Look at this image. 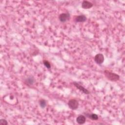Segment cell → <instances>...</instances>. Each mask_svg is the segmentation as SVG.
<instances>
[{
	"mask_svg": "<svg viewBox=\"0 0 125 125\" xmlns=\"http://www.w3.org/2000/svg\"><path fill=\"white\" fill-rule=\"evenodd\" d=\"M35 82V80L33 76H29L25 80V83L28 85H32Z\"/></svg>",
	"mask_w": 125,
	"mask_h": 125,
	"instance_id": "cell-9",
	"label": "cell"
},
{
	"mask_svg": "<svg viewBox=\"0 0 125 125\" xmlns=\"http://www.w3.org/2000/svg\"><path fill=\"white\" fill-rule=\"evenodd\" d=\"M104 74L105 77L109 81L112 82H116L119 80L120 76L118 74L109 71L108 70L104 71Z\"/></svg>",
	"mask_w": 125,
	"mask_h": 125,
	"instance_id": "cell-1",
	"label": "cell"
},
{
	"mask_svg": "<svg viewBox=\"0 0 125 125\" xmlns=\"http://www.w3.org/2000/svg\"><path fill=\"white\" fill-rule=\"evenodd\" d=\"M85 116L88 118L92 120H97L99 119L98 116L94 113H84Z\"/></svg>",
	"mask_w": 125,
	"mask_h": 125,
	"instance_id": "cell-10",
	"label": "cell"
},
{
	"mask_svg": "<svg viewBox=\"0 0 125 125\" xmlns=\"http://www.w3.org/2000/svg\"><path fill=\"white\" fill-rule=\"evenodd\" d=\"M0 124L2 125H8V122L5 119H1L0 120Z\"/></svg>",
	"mask_w": 125,
	"mask_h": 125,
	"instance_id": "cell-13",
	"label": "cell"
},
{
	"mask_svg": "<svg viewBox=\"0 0 125 125\" xmlns=\"http://www.w3.org/2000/svg\"><path fill=\"white\" fill-rule=\"evenodd\" d=\"M86 20V17L84 15H80L77 16L75 18V21L76 22H83L85 21Z\"/></svg>",
	"mask_w": 125,
	"mask_h": 125,
	"instance_id": "cell-8",
	"label": "cell"
},
{
	"mask_svg": "<svg viewBox=\"0 0 125 125\" xmlns=\"http://www.w3.org/2000/svg\"><path fill=\"white\" fill-rule=\"evenodd\" d=\"M73 83V84L75 86V87L76 88L79 89L81 91H82L84 94H87V95L89 94V91L87 89L85 88L84 87H83L82 85L80 84L79 83H78L76 82H74Z\"/></svg>",
	"mask_w": 125,
	"mask_h": 125,
	"instance_id": "cell-5",
	"label": "cell"
},
{
	"mask_svg": "<svg viewBox=\"0 0 125 125\" xmlns=\"http://www.w3.org/2000/svg\"><path fill=\"white\" fill-rule=\"evenodd\" d=\"M68 105L71 109L76 110L78 108L79 103L76 99H72L69 100L68 102Z\"/></svg>",
	"mask_w": 125,
	"mask_h": 125,
	"instance_id": "cell-2",
	"label": "cell"
},
{
	"mask_svg": "<svg viewBox=\"0 0 125 125\" xmlns=\"http://www.w3.org/2000/svg\"><path fill=\"white\" fill-rule=\"evenodd\" d=\"M43 63L44 64V65L48 69H50L51 68V65L50 62L47 61V60H43Z\"/></svg>",
	"mask_w": 125,
	"mask_h": 125,
	"instance_id": "cell-12",
	"label": "cell"
},
{
	"mask_svg": "<svg viewBox=\"0 0 125 125\" xmlns=\"http://www.w3.org/2000/svg\"><path fill=\"white\" fill-rule=\"evenodd\" d=\"M86 121V117L83 115H79L76 118V122L80 125L83 124Z\"/></svg>",
	"mask_w": 125,
	"mask_h": 125,
	"instance_id": "cell-7",
	"label": "cell"
},
{
	"mask_svg": "<svg viewBox=\"0 0 125 125\" xmlns=\"http://www.w3.org/2000/svg\"><path fill=\"white\" fill-rule=\"evenodd\" d=\"M39 103L40 106L42 108H44V107H45L46 105V102L44 99H41L39 101Z\"/></svg>",
	"mask_w": 125,
	"mask_h": 125,
	"instance_id": "cell-11",
	"label": "cell"
},
{
	"mask_svg": "<svg viewBox=\"0 0 125 125\" xmlns=\"http://www.w3.org/2000/svg\"><path fill=\"white\" fill-rule=\"evenodd\" d=\"M70 19V15L68 13H63L59 16V21L62 22H65L68 21Z\"/></svg>",
	"mask_w": 125,
	"mask_h": 125,
	"instance_id": "cell-4",
	"label": "cell"
},
{
	"mask_svg": "<svg viewBox=\"0 0 125 125\" xmlns=\"http://www.w3.org/2000/svg\"><path fill=\"white\" fill-rule=\"evenodd\" d=\"M93 6V3L87 0H83L82 3V7L83 9H89Z\"/></svg>",
	"mask_w": 125,
	"mask_h": 125,
	"instance_id": "cell-6",
	"label": "cell"
},
{
	"mask_svg": "<svg viewBox=\"0 0 125 125\" xmlns=\"http://www.w3.org/2000/svg\"><path fill=\"white\" fill-rule=\"evenodd\" d=\"M94 61L98 64H101L104 62V56L102 54L98 53L94 57Z\"/></svg>",
	"mask_w": 125,
	"mask_h": 125,
	"instance_id": "cell-3",
	"label": "cell"
}]
</instances>
